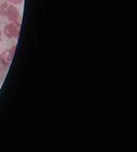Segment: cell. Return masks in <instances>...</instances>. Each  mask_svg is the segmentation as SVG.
Returning a JSON list of instances; mask_svg holds the SVG:
<instances>
[{
    "label": "cell",
    "mask_w": 137,
    "mask_h": 152,
    "mask_svg": "<svg viewBox=\"0 0 137 152\" xmlns=\"http://www.w3.org/2000/svg\"><path fill=\"white\" fill-rule=\"evenodd\" d=\"M20 31V24L18 22H11L10 24L7 25L4 28V35L8 37H18Z\"/></svg>",
    "instance_id": "1"
},
{
    "label": "cell",
    "mask_w": 137,
    "mask_h": 152,
    "mask_svg": "<svg viewBox=\"0 0 137 152\" xmlns=\"http://www.w3.org/2000/svg\"><path fill=\"white\" fill-rule=\"evenodd\" d=\"M15 50H16V47H13L10 49H7L5 50L1 56H0V62H1L3 65L5 66H8L14 57V54H15Z\"/></svg>",
    "instance_id": "2"
},
{
    "label": "cell",
    "mask_w": 137,
    "mask_h": 152,
    "mask_svg": "<svg viewBox=\"0 0 137 152\" xmlns=\"http://www.w3.org/2000/svg\"><path fill=\"white\" fill-rule=\"evenodd\" d=\"M10 22H18V17H19V13L18 10L15 6H11L9 5L7 11H6V15Z\"/></svg>",
    "instance_id": "3"
},
{
    "label": "cell",
    "mask_w": 137,
    "mask_h": 152,
    "mask_svg": "<svg viewBox=\"0 0 137 152\" xmlns=\"http://www.w3.org/2000/svg\"><path fill=\"white\" fill-rule=\"evenodd\" d=\"M6 1L9 4H13V5H19L23 2V0H6Z\"/></svg>",
    "instance_id": "4"
},
{
    "label": "cell",
    "mask_w": 137,
    "mask_h": 152,
    "mask_svg": "<svg viewBox=\"0 0 137 152\" xmlns=\"http://www.w3.org/2000/svg\"><path fill=\"white\" fill-rule=\"evenodd\" d=\"M2 37V31H1V30H0V40H1V39H2V37Z\"/></svg>",
    "instance_id": "5"
},
{
    "label": "cell",
    "mask_w": 137,
    "mask_h": 152,
    "mask_svg": "<svg viewBox=\"0 0 137 152\" xmlns=\"http://www.w3.org/2000/svg\"><path fill=\"white\" fill-rule=\"evenodd\" d=\"M0 6H1V4H0Z\"/></svg>",
    "instance_id": "6"
}]
</instances>
